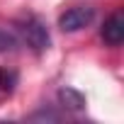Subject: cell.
I'll return each mask as SVG.
<instances>
[{"label": "cell", "mask_w": 124, "mask_h": 124, "mask_svg": "<svg viewBox=\"0 0 124 124\" xmlns=\"http://www.w3.org/2000/svg\"><path fill=\"white\" fill-rule=\"evenodd\" d=\"M20 34H22V39L34 49V51H46L49 49V44H51V37H49V29L44 27V22L41 20H37V17H27L24 22H20Z\"/></svg>", "instance_id": "cell-1"}, {"label": "cell", "mask_w": 124, "mask_h": 124, "mask_svg": "<svg viewBox=\"0 0 124 124\" xmlns=\"http://www.w3.org/2000/svg\"><path fill=\"white\" fill-rule=\"evenodd\" d=\"M95 17V10L88 8V5H76V8H68L63 15L58 17V27L63 32H78L83 27H88Z\"/></svg>", "instance_id": "cell-2"}, {"label": "cell", "mask_w": 124, "mask_h": 124, "mask_svg": "<svg viewBox=\"0 0 124 124\" xmlns=\"http://www.w3.org/2000/svg\"><path fill=\"white\" fill-rule=\"evenodd\" d=\"M29 119H58V117H56L54 112H44V109H41V112H37V114H32Z\"/></svg>", "instance_id": "cell-7"}, {"label": "cell", "mask_w": 124, "mask_h": 124, "mask_svg": "<svg viewBox=\"0 0 124 124\" xmlns=\"http://www.w3.org/2000/svg\"><path fill=\"white\" fill-rule=\"evenodd\" d=\"M58 102L68 109H83L85 107V95L73 90V88H61L58 90Z\"/></svg>", "instance_id": "cell-4"}, {"label": "cell", "mask_w": 124, "mask_h": 124, "mask_svg": "<svg viewBox=\"0 0 124 124\" xmlns=\"http://www.w3.org/2000/svg\"><path fill=\"white\" fill-rule=\"evenodd\" d=\"M15 85H17V71L3 66V68H0V90H3V93H12Z\"/></svg>", "instance_id": "cell-5"}, {"label": "cell", "mask_w": 124, "mask_h": 124, "mask_svg": "<svg viewBox=\"0 0 124 124\" xmlns=\"http://www.w3.org/2000/svg\"><path fill=\"white\" fill-rule=\"evenodd\" d=\"M102 39H105V44H109V46H119L122 41H124V15L117 10V12H112L107 20H105V24H102Z\"/></svg>", "instance_id": "cell-3"}, {"label": "cell", "mask_w": 124, "mask_h": 124, "mask_svg": "<svg viewBox=\"0 0 124 124\" xmlns=\"http://www.w3.org/2000/svg\"><path fill=\"white\" fill-rule=\"evenodd\" d=\"M17 46H20V39H17L12 32L0 29V54H10V51H15Z\"/></svg>", "instance_id": "cell-6"}]
</instances>
